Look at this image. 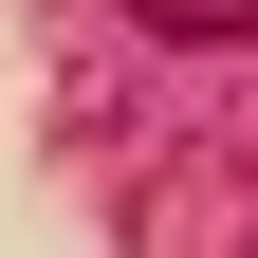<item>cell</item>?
<instances>
[{
    "mask_svg": "<svg viewBox=\"0 0 258 258\" xmlns=\"http://www.w3.org/2000/svg\"><path fill=\"white\" fill-rule=\"evenodd\" d=\"M148 37H184V55H221V37H258V0H129Z\"/></svg>",
    "mask_w": 258,
    "mask_h": 258,
    "instance_id": "1",
    "label": "cell"
}]
</instances>
